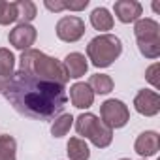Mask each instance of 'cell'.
Masks as SVG:
<instances>
[{"instance_id":"6da1fadb","label":"cell","mask_w":160,"mask_h":160,"mask_svg":"<svg viewBox=\"0 0 160 160\" xmlns=\"http://www.w3.org/2000/svg\"><path fill=\"white\" fill-rule=\"evenodd\" d=\"M2 94L17 113L36 121L57 119L62 115V109L68 102L64 85L42 79L23 70L13 72Z\"/></svg>"},{"instance_id":"7a4b0ae2","label":"cell","mask_w":160,"mask_h":160,"mask_svg":"<svg viewBox=\"0 0 160 160\" xmlns=\"http://www.w3.org/2000/svg\"><path fill=\"white\" fill-rule=\"evenodd\" d=\"M19 70H23L27 73H32V75H38L42 79H49V81L60 83V85H66L70 81L64 64L58 58L49 57V55H45L38 49H27V51L21 53Z\"/></svg>"},{"instance_id":"3957f363","label":"cell","mask_w":160,"mask_h":160,"mask_svg":"<svg viewBox=\"0 0 160 160\" xmlns=\"http://www.w3.org/2000/svg\"><path fill=\"white\" fill-rule=\"evenodd\" d=\"M122 53V42L115 34H100L87 45V57L96 68L111 66Z\"/></svg>"},{"instance_id":"277c9868","label":"cell","mask_w":160,"mask_h":160,"mask_svg":"<svg viewBox=\"0 0 160 160\" xmlns=\"http://www.w3.org/2000/svg\"><path fill=\"white\" fill-rule=\"evenodd\" d=\"M75 121V132L81 136V139H89L94 147L98 149H106L108 145H111L113 141V130L108 128L100 117H96L94 113H81Z\"/></svg>"},{"instance_id":"5b68a950","label":"cell","mask_w":160,"mask_h":160,"mask_svg":"<svg viewBox=\"0 0 160 160\" xmlns=\"http://www.w3.org/2000/svg\"><path fill=\"white\" fill-rule=\"evenodd\" d=\"M134 36L138 42V49L145 58L154 60L160 57V25L154 19H138L134 25Z\"/></svg>"},{"instance_id":"8992f818","label":"cell","mask_w":160,"mask_h":160,"mask_svg":"<svg viewBox=\"0 0 160 160\" xmlns=\"http://www.w3.org/2000/svg\"><path fill=\"white\" fill-rule=\"evenodd\" d=\"M100 121L108 128H111V130L122 128L130 121V111H128V108H126L124 102L109 98V100H106L100 106Z\"/></svg>"},{"instance_id":"52a82bcc","label":"cell","mask_w":160,"mask_h":160,"mask_svg":"<svg viewBox=\"0 0 160 160\" xmlns=\"http://www.w3.org/2000/svg\"><path fill=\"white\" fill-rule=\"evenodd\" d=\"M55 32H57V38L66 43L79 42L85 36V21L77 15H64L58 19Z\"/></svg>"},{"instance_id":"ba28073f","label":"cell","mask_w":160,"mask_h":160,"mask_svg":"<svg viewBox=\"0 0 160 160\" xmlns=\"http://www.w3.org/2000/svg\"><path fill=\"white\" fill-rule=\"evenodd\" d=\"M134 108L143 117H154V115H158V111H160V96H158V92L151 91V89L138 91V94L134 98Z\"/></svg>"},{"instance_id":"9c48e42d","label":"cell","mask_w":160,"mask_h":160,"mask_svg":"<svg viewBox=\"0 0 160 160\" xmlns=\"http://www.w3.org/2000/svg\"><path fill=\"white\" fill-rule=\"evenodd\" d=\"M38 38V32L32 25H27V23H19L13 30H10L8 34V40L10 43L15 47V49H21V51H27V49H32L34 42Z\"/></svg>"},{"instance_id":"30bf717a","label":"cell","mask_w":160,"mask_h":160,"mask_svg":"<svg viewBox=\"0 0 160 160\" xmlns=\"http://www.w3.org/2000/svg\"><path fill=\"white\" fill-rule=\"evenodd\" d=\"M160 149V136L158 132L154 130H145L141 132L138 138H136V143H134V151L145 160L149 156H154Z\"/></svg>"},{"instance_id":"8fae6325","label":"cell","mask_w":160,"mask_h":160,"mask_svg":"<svg viewBox=\"0 0 160 160\" xmlns=\"http://www.w3.org/2000/svg\"><path fill=\"white\" fill-rule=\"evenodd\" d=\"M113 12L121 23L128 25V23H136L138 19H141L143 8L138 0H117L113 6Z\"/></svg>"},{"instance_id":"7c38bea8","label":"cell","mask_w":160,"mask_h":160,"mask_svg":"<svg viewBox=\"0 0 160 160\" xmlns=\"http://www.w3.org/2000/svg\"><path fill=\"white\" fill-rule=\"evenodd\" d=\"M70 102L77 109H89L94 102V92L87 83H73L70 87Z\"/></svg>"},{"instance_id":"4fadbf2b","label":"cell","mask_w":160,"mask_h":160,"mask_svg":"<svg viewBox=\"0 0 160 160\" xmlns=\"http://www.w3.org/2000/svg\"><path fill=\"white\" fill-rule=\"evenodd\" d=\"M62 64H64L70 79L83 77L87 73V70H89V62H87V58H85L83 53H68Z\"/></svg>"},{"instance_id":"5bb4252c","label":"cell","mask_w":160,"mask_h":160,"mask_svg":"<svg viewBox=\"0 0 160 160\" xmlns=\"http://www.w3.org/2000/svg\"><path fill=\"white\" fill-rule=\"evenodd\" d=\"M66 149H68L66 152H68V158L70 160H89V156H91L89 145L81 138H70Z\"/></svg>"},{"instance_id":"9a60e30c","label":"cell","mask_w":160,"mask_h":160,"mask_svg":"<svg viewBox=\"0 0 160 160\" xmlns=\"http://www.w3.org/2000/svg\"><path fill=\"white\" fill-rule=\"evenodd\" d=\"M91 25L100 32L111 30L113 28V15L109 13L108 8H96L91 13Z\"/></svg>"},{"instance_id":"2e32d148","label":"cell","mask_w":160,"mask_h":160,"mask_svg":"<svg viewBox=\"0 0 160 160\" xmlns=\"http://www.w3.org/2000/svg\"><path fill=\"white\" fill-rule=\"evenodd\" d=\"M87 85L91 87V91L94 94H109L113 91V79L108 73H94V75H91Z\"/></svg>"},{"instance_id":"e0dca14e","label":"cell","mask_w":160,"mask_h":160,"mask_svg":"<svg viewBox=\"0 0 160 160\" xmlns=\"http://www.w3.org/2000/svg\"><path fill=\"white\" fill-rule=\"evenodd\" d=\"M13 68H15V57L10 49L0 47V77L2 79H10L13 75Z\"/></svg>"},{"instance_id":"ac0fdd59","label":"cell","mask_w":160,"mask_h":160,"mask_svg":"<svg viewBox=\"0 0 160 160\" xmlns=\"http://www.w3.org/2000/svg\"><path fill=\"white\" fill-rule=\"evenodd\" d=\"M72 124H73V117H72L70 113L58 115V117L53 121V124H51V134H53V138H62V136H66V134L70 132Z\"/></svg>"},{"instance_id":"d6986e66","label":"cell","mask_w":160,"mask_h":160,"mask_svg":"<svg viewBox=\"0 0 160 160\" xmlns=\"http://www.w3.org/2000/svg\"><path fill=\"white\" fill-rule=\"evenodd\" d=\"M19 21V13H17V2H6L0 0V25H12Z\"/></svg>"},{"instance_id":"ffe728a7","label":"cell","mask_w":160,"mask_h":160,"mask_svg":"<svg viewBox=\"0 0 160 160\" xmlns=\"http://www.w3.org/2000/svg\"><path fill=\"white\" fill-rule=\"evenodd\" d=\"M15 151H17V141L13 139V136L10 134L0 136V160H17Z\"/></svg>"},{"instance_id":"44dd1931","label":"cell","mask_w":160,"mask_h":160,"mask_svg":"<svg viewBox=\"0 0 160 160\" xmlns=\"http://www.w3.org/2000/svg\"><path fill=\"white\" fill-rule=\"evenodd\" d=\"M17 13H19L21 23L30 25V21L36 19V15H38V8H36L34 2H30V0H19L17 2Z\"/></svg>"},{"instance_id":"7402d4cb","label":"cell","mask_w":160,"mask_h":160,"mask_svg":"<svg viewBox=\"0 0 160 160\" xmlns=\"http://www.w3.org/2000/svg\"><path fill=\"white\" fill-rule=\"evenodd\" d=\"M158 72H160V64L158 62H154V64H151L149 68H147V72H145V79L154 87V89H158L160 87V79H158Z\"/></svg>"},{"instance_id":"603a6c76","label":"cell","mask_w":160,"mask_h":160,"mask_svg":"<svg viewBox=\"0 0 160 160\" xmlns=\"http://www.w3.org/2000/svg\"><path fill=\"white\" fill-rule=\"evenodd\" d=\"M89 6V0H81V2H64V10L70 12H81Z\"/></svg>"},{"instance_id":"cb8c5ba5","label":"cell","mask_w":160,"mask_h":160,"mask_svg":"<svg viewBox=\"0 0 160 160\" xmlns=\"http://www.w3.org/2000/svg\"><path fill=\"white\" fill-rule=\"evenodd\" d=\"M43 6H45L49 12H64V0H55V2H51V0H45Z\"/></svg>"},{"instance_id":"d4e9b609","label":"cell","mask_w":160,"mask_h":160,"mask_svg":"<svg viewBox=\"0 0 160 160\" xmlns=\"http://www.w3.org/2000/svg\"><path fill=\"white\" fill-rule=\"evenodd\" d=\"M8 81H10V79H2V77H0V94H2V91L6 89V85H8Z\"/></svg>"},{"instance_id":"484cf974","label":"cell","mask_w":160,"mask_h":160,"mask_svg":"<svg viewBox=\"0 0 160 160\" xmlns=\"http://www.w3.org/2000/svg\"><path fill=\"white\" fill-rule=\"evenodd\" d=\"M152 10H154V12H158V10H160V6H158V2H152Z\"/></svg>"},{"instance_id":"4316f807","label":"cell","mask_w":160,"mask_h":160,"mask_svg":"<svg viewBox=\"0 0 160 160\" xmlns=\"http://www.w3.org/2000/svg\"><path fill=\"white\" fill-rule=\"evenodd\" d=\"M119 160H130V158H119Z\"/></svg>"}]
</instances>
